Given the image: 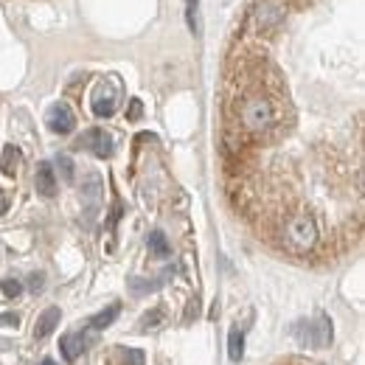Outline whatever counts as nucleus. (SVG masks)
<instances>
[{
    "label": "nucleus",
    "mask_w": 365,
    "mask_h": 365,
    "mask_svg": "<svg viewBox=\"0 0 365 365\" xmlns=\"http://www.w3.org/2000/svg\"><path fill=\"white\" fill-rule=\"evenodd\" d=\"M230 133L242 138V143L245 138L262 140L275 135L284 127V96L278 85L262 82V76L250 85L245 82L230 98Z\"/></svg>",
    "instance_id": "obj_1"
},
{
    "label": "nucleus",
    "mask_w": 365,
    "mask_h": 365,
    "mask_svg": "<svg viewBox=\"0 0 365 365\" xmlns=\"http://www.w3.org/2000/svg\"><path fill=\"white\" fill-rule=\"evenodd\" d=\"M275 239L278 245L292 253V256H307L318 247L320 242V230L318 222L309 211L298 208V211H289L284 217H278V225H275Z\"/></svg>",
    "instance_id": "obj_2"
},
{
    "label": "nucleus",
    "mask_w": 365,
    "mask_h": 365,
    "mask_svg": "<svg viewBox=\"0 0 365 365\" xmlns=\"http://www.w3.org/2000/svg\"><path fill=\"white\" fill-rule=\"evenodd\" d=\"M289 14V0H259L253 6V14H250V23H253V31L262 37V34H273L275 29L287 20Z\"/></svg>",
    "instance_id": "obj_3"
},
{
    "label": "nucleus",
    "mask_w": 365,
    "mask_h": 365,
    "mask_svg": "<svg viewBox=\"0 0 365 365\" xmlns=\"http://www.w3.org/2000/svg\"><path fill=\"white\" fill-rule=\"evenodd\" d=\"M331 337H334L331 320L323 312L315 320H307V323L295 326V340L301 346H307V349H326V346H331Z\"/></svg>",
    "instance_id": "obj_4"
},
{
    "label": "nucleus",
    "mask_w": 365,
    "mask_h": 365,
    "mask_svg": "<svg viewBox=\"0 0 365 365\" xmlns=\"http://www.w3.org/2000/svg\"><path fill=\"white\" fill-rule=\"evenodd\" d=\"M91 107L96 118H110L115 113V107H118V85L113 79H101L96 85V91H93Z\"/></svg>",
    "instance_id": "obj_5"
},
{
    "label": "nucleus",
    "mask_w": 365,
    "mask_h": 365,
    "mask_svg": "<svg viewBox=\"0 0 365 365\" xmlns=\"http://www.w3.org/2000/svg\"><path fill=\"white\" fill-rule=\"evenodd\" d=\"M46 124H48V130L56 133V135H71L73 127H76V115H73V110H71L65 101H59V104H53V107L48 110Z\"/></svg>",
    "instance_id": "obj_6"
},
{
    "label": "nucleus",
    "mask_w": 365,
    "mask_h": 365,
    "mask_svg": "<svg viewBox=\"0 0 365 365\" xmlns=\"http://www.w3.org/2000/svg\"><path fill=\"white\" fill-rule=\"evenodd\" d=\"M76 146L79 149H91L96 158H110L113 155V138L107 135L104 130H98V127L82 133V138L76 140Z\"/></svg>",
    "instance_id": "obj_7"
},
{
    "label": "nucleus",
    "mask_w": 365,
    "mask_h": 365,
    "mask_svg": "<svg viewBox=\"0 0 365 365\" xmlns=\"http://www.w3.org/2000/svg\"><path fill=\"white\" fill-rule=\"evenodd\" d=\"M91 346V340L82 334V331H76V334H62V340H59V349H62V357L68 360V363H76L79 357H82V351Z\"/></svg>",
    "instance_id": "obj_8"
},
{
    "label": "nucleus",
    "mask_w": 365,
    "mask_h": 365,
    "mask_svg": "<svg viewBox=\"0 0 365 365\" xmlns=\"http://www.w3.org/2000/svg\"><path fill=\"white\" fill-rule=\"evenodd\" d=\"M101 191H104V185H101V178L91 172L85 180H82V200H85V205H88V211H96L98 208V202H101Z\"/></svg>",
    "instance_id": "obj_9"
},
{
    "label": "nucleus",
    "mask_w": 365,
    "mask_h": 365,
    "mask_svg": "<svg viewBox=\"0 0 365 365\" xmlns=\"http://www.w3.org/2000/svg\"><path fill=\"white\" fill-rule=\"evenodd\" d=\"M34 185H37V194H43V197H53L56 194V175H53V166L51 163H40L37 166Z\"/></svg>",
    "instance_id": "obj_10"
},
{
    "label": "nucleus",
    "mask_w": 365,
    "mask_h": 365,
    "mask_svg": "<svg viewBox=\"0 0 365 365\" xmlns=\"http://www.w3.org/2000/svg\"><path fill=\"white\" fill-rule=\"evenodd\" d=\"M59 318H62V312H59V307H48L46 312L37 318V323H34V337L37 340H43V337H48L56 326H59Z\"/></svg>",
    "instance_id": "obj_11"
},
{
    "label": "nucleus",
    "mask_w": 365,
    "mask_h": 365,
    "mask_svg": "<svg viewBox=\"0 0 365 365\" xmlns=\"http://www.w3.org/2000/svg\"><path fill=\"white\" fill-rule=\"evenodd\" d=\"M118 312H121V304H110L107 309H101L98 315H93V318L88 320V329L98 331V329H107V326H113V320L118 318Z\"/></svg>",
    "instance_id": "obj_12"
},
{
    "label": "nucleus",
    "mask_w": 365,
    "mask_h": 365,
    "mask_svg": "<svg viewBox=\"0 0 365 365\" xmlns=\"http://www.w3.org/2000/svg\"><path fill=\"white\" fill-rule=\"evenodd\" d=\"M228 357L233 363H239L245 357V331L239 326H233L228 334Z\"/></svg>",
    "instance_id": "obj_13"
},
{
    "label": "nucleus",
    "mask_w": 365,
    "mask_h": 365,
    "mask_svg": "<svg viewBox=\"0 0 365 365\" xmlns=\"http://www.w3.org/2000/svg\"><path fill=\"white\" fill-rule=\"evenodd\" d=\"M146 245H149V250H152L158 259H166V256L172 253V245H169L166 233H160V230H152L149 239H146Z\"/></svg>",
    "instance_id": "obj_14"
},
{
    "label": "nucleus",
    "mask_w": 365,
    "mask_h": 365,
    "mask_svg": "<svg viewBox=\"0 0 365 365\" xmlns=\"http://www.w3.org/2000/svg\"><path fill=\"white\" fill-rule=\"evenodd\" d=\"M17 166H20V149L17 146H6L3 155H0V172L11 178L17 172Z\"/></svg>",
    "instance_id": "obj_15"
},
{
    "label": "nucleus",
    "mask_w": 365,
    "mask_h": 365,
    "mask_svg": "<svg viewBox=\"0 0 365 365\" xmlns=\"http://www.w3.org/2000/svg\"><path fill=\"white\" fill-rule=\"evenodd\" d=\"M56 169H59L62 180L73 182V175H76V169H73V160H71V155H56Z\"/></svg>",
    "instance_id": "obj_16"
},
{
    "label": "nucleus",
    "mask_w": 365,
    "mask_h": 365,
    "mask_svg": "<svg viewBox=\"0 0 365 365\" xmlns=\"http://www.w3.org/2000/svg\"><path fill=\"white\" fill-rule=\"evenodd\" d=\"M197 9H200V0H185V20L194 34H200V11Z\"/></svg>",
    "instance_id": "obj_17"
},
{
    "label": "nucleus",
    "mask_w": 365,
    "mask_h": 365,
    "mask_svg": "<svg viewBox=\"0 0 365 365\" xmlns=\"http://www.w3.org/2000/svg\"><path fill=\"white\" fill-rule=\"evenodd\" d=\"M0 289H3V295L6 298H20V292H23V284H20V278H3L0 281Z\"/></svg>",
    "instance_id": "obj_18"
},
{
    "label": "nucleus",
    "mask_w": 365,
    "mask_h": 365,
    "mask_svg": "<svg viewBox=\"0 0 365 365\" xmlns=\"http://www.w3.org/2000/svg\"><path fill=\"white\" fill-rule=\"evenodd\" d=\"M160 320H163V309H152L149 315L140 318V326H138V329H140V331H149V329H155Z\"/></svg>",
    "instance_id": "obj_19"
},
{
    "label": "nucleus",
    "mask_w": 365,
    "mask_h": 365,
    "mask_svg": "<svg viewBox=\"0 0 365 365\" xmlns=\"http://www.w3.org/2000/svg\"><path fill=\"white\" fill-rule=\"evenodd\" d=\"M124 363L127 365H143V351L140 349H124Z\"/></svg>",
    "instance_id": "obj_20"
},
{
    "label": "nucleus",
    "mask_w": 365,
    "mask_h": 365,
    "mask_svg": "<svg viewBox=\"0 0 365 365\" xmlns=\"http://www.w3.org/2000/svg\"><path fill=\"white\" fill-rule=\"evenodd\" d=\"M155 287H158V281H140V278H133V292H135V295L152 292Z\"/></svg>",
    "instance_id": "obj_21"
},
{
    "label": "nucleus",
    "mask_w": 365,
    "mask_h": 365,
    "mask_svg": "<svg viewBox=\"0 0 365 365\" xmlns=\"http://www.w3.org/2000/svg\"><path fill=\"white\" fill-rule=\"evenodd\" d=\"M140 113H143V104H140V98H130V110H127V121H138V118H140Z\"/></svg>",
    "instance_id": "obj_22"
},
{
    "label": "nucleus",
    "mask_w": 365,
    "mask_h": 365,
    "mask_svg": "<svg viewBox=\"0 0 365 365\" xmlns=\"http://www.w3.org/2000/svg\"><path fill=\"white\" fill-rule=\"evenodd\" d=\"M43 284H46V275L43 273H34L29 278V289L31 292H43Z\"/></svg>",
    "instance_id": "obj_23"
},
{
    "label": "nucleus",
    "mask_w": 365,
    "mask_h": 365,
    "mask_svg": "<svg viewBox=\"0 0 365 365\" xmlns=\"http://www.w3.org/2000/svg\"><path fill=\"white\" fill-rule=\"evenodd\" d=\"M0 323H3V326H20V315H17V312H3V315H0Z\"/></svg>",
    "instance_id": "obj_24"
},
{
    "label": "nucleus",
    "mask_w": 365,
    "mask_h": 365,
    "mask_svg": "<svg viewBox=\"0 0 365 365\" xmlns=\"http://www.w3.org/2000/svg\"><path fill=\"white\" fill-rule=\"evenodd\" d=\"M9 202H11V200H9V191H3V188H0V217L9 211Z\"/></svg>",
    "instance_id": "obj_25"
},
{
    "label": "nucleus",
    "mask_w": 365,
    "mask_h": 365,
    "mask_svg": "<svg viewBox=\"0 0 365 365\" xmlns=\"http://www.w3.org/2000/svg\"><path fill=\"white\" fill-rule=\"evenodd\" d=\"M281 365H307V363H298V360H289V363H281Z\"/></svg>",
    "instance_id": "obj_26"
},
{
    "label": "nucleus",
    "mask_w": 365,
    "mask_h": 365,
    "mask_svg": "<svg viewBox=\"0 0 365 365\" xmlns=\"http://www.w3.org/2000/svg\"><path fill=\"white\" fill-rule=\"evenodd\" d=\"M40 365H56V363H53V360H43Z\"/></svg>",
    "instance_id": "obj_27"
}]
</instances>
